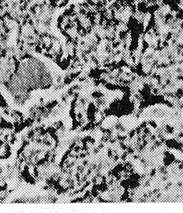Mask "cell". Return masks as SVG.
I'll use <instances>...</instances> for the list:
<instances>
[{
  "label": "cell",
  "mask_w": 183,
  "mask_h": 213,
  "mask_svg": "<svg viewBox=\"0 0 183 213\" xmlns=\"http://www.w3.org/2000/svg\"><path fill=\"white\" fill-rule=\"evenodd\" d=\"M52 83V77L45 65L36 58L28 57L19 63L7 85L16 98L24 100L30 90L47 89Z\"/></svg>",
  "instance_id": "6da1fadb"
}]
</instances>
